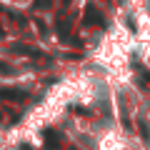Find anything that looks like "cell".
Returning <instances> with one entry per match:
<instances>
[{"label":"cell","instance_id":"cell-1","mask_svg":"<svg viewBox=\"0 0 150 150\" xmlns=\"http://www.w3.org/2000/svg\"><path fill=\"white\" fill-rule=\"evenodd\" d=\"M0 98H3V100H23L25 93L18 90V88H0Z\"/></svg>","mask_w":150,"mask_h":150},{"label":"cell","instance_id":"cell-2","mask_svg":"<svg viewBox=\"0 0 150 150\" xmlns=\"http://www.w3.org/2000/svg\"><path fill=\"white\" fill-rule=\"evenodd\" d=\"M0 75H13V68H10V65H5L3 60H0Z\"/></svg>","mask_w":150,"mask_h":150}]
</instances>
